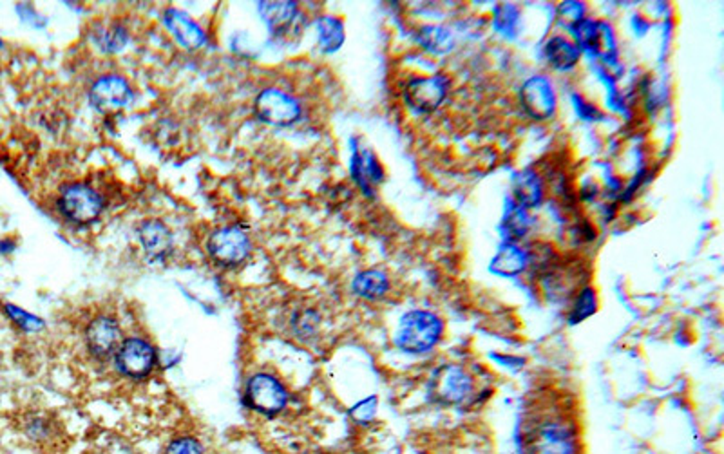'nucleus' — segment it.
Returning <instances> with one entry per match:
<instances>
[{
  "instance_id": "1",
  "label": "nucleus",
  "mask_w": 724,
  "mask_h": 454,
  "mask_svg": "<svg viewBox=\"0 0 724 454\" xmlns=\"http://www.w3.org/2000/svg\"><path fill=\"white\" fill-rule=\"evenodd\" d=\"M442 330L444 324L435 314L415 310L402 317L395 342L402 351L419 355L439 342Z\"/></svg>"
},
{
  "instance_id": "2",
  "label": "nucleus",
  "mask_w": 724,
  "mask_h": 454,
  "mask_svg": "<svg viewBox=\"0 0 724 454\" xmlns=\"http://www.w3.org/2000/svg\"><path fill=\"white\" fill-rule=\"evenodd\" d=\"M58 208L65 219L76 224H88L98 219L104 210V201L97 190L88 185L74 183L62 189Z\"/></svg>"
},
{
  "instance_id": "3",
  "label": "nucleus",
  "mask_w": 724,
  "mask_h": 454,
  "mask_svg": "<svg viewBox=\"0 0 724 454\" xmlns=\"http://www.w3.org/2000/svg\"><path fill=\"white\" fill-rule=\"evenodd\" d=\"M247 402L263 415H277L286 408L288 393L277 378L268 373H258L247 384Z\"/></svg>"
},
{
  "instance_id": "4",
  "label": "nucleus",
  "mask_w": 724,
  "mask_h": 454,
  "mask_svg": "<svg viewBox=\"0 0 724 454\" xmlns=\"http://www.w3.org/2000/svg\"><path fill=\"white\" fill-rule=\"evenodd\" d=\"M207 247L210 257L223 266L241 265L251 254L249 236L235 226H225V229L216 231Z\"/></svg>"
},
{
  "instance_id": "5",
  "label": "nucleus",
  "mask_w": 724,
  "mask_h": 454,
  "mask_svg": "<svg viewBox=\"0 0 724 454\" xmlns=\"http://www.w3.org/2000/svg\"><path fill=\"white\" fill-rule=\"evenodd\" d=\"M576 431L566 422L541 424L531 440V454H576Z\"/></svg>"
},
{
  "instance_id": "6",
  "label": "nucleus",
  "mask_w": 724,
  "mask_h": 454,
  "mask_svg": "<svg viewBox=\"0 0 724 454\" xmlns=\"http://www.w3.org/2000/svg\"><path fill=\"white\" fill-rule=\"evenodd\" d=\"M256 114L260 120L270 125H292L301 116L299 102L285 91L279 89H265L258 95L254 104Z\"/></svg>"
},
{
  "instance_id": "7",
  "label": "nucleus",
  "mask_w": 724,
  "mask_h": 454,
  "mask_svg": "<svg viewBox=\"0 0 724 454\" xmlns=\"http://www.w3.org/2000/svg\"><path fill=\"white\" fill-rule=\"evenodd\" d=\"M115 362L122 374L143 378L156 366V349L147 340L132 337L120 344L115 353Z\"/></svg>"
},
{
  "instance_id": "8",
  "label": "nucleus",
  "mask_w": 724,
  "mask_h": 454,
  "mask_svg": "<svg viewBox=\"0 0 724 454\" xmlns=\"http://www.w3.org/2000/svg\"><path fill=\"white\" fill-rule=\"evenodd\" d=\"M473 391L471 376L458 366L440 367L431 381V395L442 404H458Z\"/></svg>"
},
{
  "instance_id": "9",
  "label": "nucleus",
  "mask_w": 724,
  "mask_h": 454,
  "mask_svg": "<svg viewBox=\"0 0 724 454\" xmlns=\"http://www.w3.org/2000/svg\"><path fill=\"white\" fill-rule=\"evenodd\" d=\"M89 100L95 109L102 113H111L127 107L132 102L131 86L115 74L97 80L89 91Z\"/></svg>"
},
{
  "instance_id": "10",
  "label": "nucleus",
  "mask_w": 724,
  "mask_h": 454,
  "mask_svg": "<svg viewBox=\"0 0 724 454\" xmlns=\"http://www.w3.org/2000/svg\"><path fill=\"white\" fill-rule=\"evenodd\" d=\"M520 100L532 120H547L556 111V95L552 84L545 77L529 79L522 86Z\"/></svg>"
},
{
  "instance_id": "11",
  "label": "nucleus",
  "mask_w": 724,
  "mask_h": 454,
  "mask_svg": "<svg viewBox=\"0 0 724 454\" xmlns=\"http://www.w3.org/2000/svg\"><path fill=\"white\" fill-rule=\"evenodd\" d=\"M447 80L444 77H426L412 80L405 91L406 104L419 113L435 111L446 98Z\"/></svg>"
},
{
  "instance_id": "12",
  "label": "nucleus",
  "mask_w": 724,
  "mask_h": 454,
  "mask_svg": "<svg viewBox=\"0 0 724 454\" xmlns=\"http://www.w3.org/2000/svg\"><path fill=\"white\" fill-rule=\"evenodd\" d=\"M122 333H120V326L115 319L111 317H97L86 332V340L88 346L91 349L93 355L97 357H109L111 353H115L120 344H122Z\"/></svg>"
},
{
  "instance_id": "13",
  "label": "nucleus",
  "mask_w": 724,
  "mask_h": 454,
  "mask_svg": "<svg viewBox=\"0 0 724 454\" xmlns=\"http://www.w3.org/2000/svg\"><path fill=\"white\" fill-rule=\"evenodd\" d=\"M164 22H166L167 29L173 33V37L178 40V44L187 47L189 51L200 49L207 44L205 31L183 12H180L176 8L166 10Z\"/></svg>"
},
{
  "instance_id": "14",
  "label": "nucleus",
  "mask_w": 724,
  "mask_h": 454,
  "mask_svg": "<svg viewBox=\"0 0 724 454\" xmlns=\"http://www.w3.org/2000/svg\"><path fill=\"white\" fill-rule=\"evenodd\" d=\"M140 243H141L145 254L150 259L158 261V259H164L171 252L173 236L162 221L150 219L140 226Z\"/></svg>"
},
{
  "instance_id": "15",
  "label": "nucleus",
  "mask_w": 724,
  "mask_h": 454,
  "mask_svg": "<svg viewBox=\"0 0 724 454\" xmlns=\"http://www.w3.org/2000/svg\"><path fill=\"white\" fill-rule=\"evenodd\" d=\"M513 198L516 206L532 208L543 199V183L540 176L532 171H524L515 178L513 183Z\"/></svg>"
},
{
  "instance_id": "16",
  "label": "nucleus",
  "mask_w": 724,
  "mask_h": 454,
  "mask_svg": "<svg viewBox=\"0 0 724 454\" xmlns=\"http://www.w3.org/2000/svg\"><path fill=\"white\" fill-rule=\"evenodd\" d=\"M545 55L554 69L567 71L578 63L580 47L563 37H552L545 44Z\"/></svg>"
},
{
  "instance_id": "17",
  "label": "nucleus",
  "mask_w": 724,
  "mask_h": 454,
  "mask_svg": "<svg viewBox=\"0 0 724 454\" xmlns=\"http://www.w3.org/2000/svg\"><path fill=\"white\" fill-rule=\"evenodd\" d=\"M258 12L267 22V26L277 33L292 24L297 17V4L295 3H260Z\"/></svg>"
},
{
  "instance_id": "18",
  "label": "nucleus",
  "mask_w": 724,
  "mask_h": 454,
  "mask_svg": "<svg viewBox=\"0 0 724 454\" xmlns=\"http://www.w3.org/2000/svg\"><path fill=\"white\" fill-rule=\"evenodd\" d=\"M352 171H353V176H355V180L359 181V185L362 187V190L364 192H368V194H371V190H370V187L371 185H377V183H380L382 181V169H380V165H379V162H377V158L371 155V153H357L355 156H353V167H352Z\"/></svg>"
},
{
  "instance_id": "19",
  "label": "nucleus",
  "mask_w": 724,
  "mask_h": 454,
  "mask_svg": "<svg viewBox=\"0 0 724 454\" xmlns=\"http://www.w3.org/2000/svg\"><path fill=\"white\" fill-rule=\"evenodd\" d=\"M527 266V254L513 243H506L491 263V270L500 275H516Z\"/></svg>"
},
{
  "instance_id": "20",
  "label": "nucleus",
  "mask_w": 724,
  "mask_h": 454,
  "mask_svg": "<svg viewBox=\"0 0 724 454\" xmlns=\"http://www.w3.org/2000/svg\"><path fill=\"white\" fill-rule=\"evenodd\" d=\"M389 290V281L386 273L379 270H366L359 273L353 281V291L362 298H380Z\"/></svg>"
},
{
  "instance_id": "21",
  "label": "nucleus",
  "mask_w": 724,
  "mask_h": 454,
  "mask_svg": "<svg viewBox=\"0 0 724 454\" xmlns=\"http://www.w3.org/2000/svg\"><path fill=\"white\" fill-rule=\"evenodd\" d=\"M317 33L319 44L327 53L337 51L345 42V26L339 19L334 17H320L317 21Z\"/></svg>"
},
{
  "instance_id": "22",
  "label": "nucleus",
  "mask_w": 724,
  "mask_h": 454,
  "mask_svg": "<svg viewBox=\"0 0 724 454\" xmlns=\"http://www.w3.org/2000/svg\"><path fill=\"white\" fill-rule=\"evenodd\" d=\"M419 42L426 51L431 53H447L455 46V38L449 29L442 26H426L419 31Z\"/></svg>"
},
{
  "instance_id": "23",
  "label": "nucleus",
  "mask_w": 724,
  "mask_h": 454,
  "mask_svg": "<svg viewBox=\"0 0 724 454\" xmlns=\"http://www.w3.org/2000/svg\"><path fill=\"white\" fill-rule=\"evenodd\" d=\"M531 223H532V219L527 214V210L516 206L506 215V232L509 234V238L513 241H518L529 232Z\"/></svg>"
},
{
  "instance_id": "24",
  "label": "nucleus",
  "mask_w": 724,
  "mask_h": 454,
  "mask_svg": "<svg viewBox=\"0 0 724 454\" xmlns=\"http://www.w3.org/2000/svg\"><path fill=\"white\" fill-rule=\"evenodd\" d=\"M596 307H598L596 291L592 288H583L580 291L578 298H576L575 308H573V314H571V319H569L571 324H578V323L589 319L596 312Z\"/></svg>"
},
{
  "instance_id": "25",
  "label": "nucleus",
  "mask_w": 724,
  "mask_h": 454,
  "mask_svg": "<svg viewBox=\"0 0 724 454\" xmlns=\"http://www.w3.org/2000/svg\"><path fill=\"white\" fill-rule=\"evenodd\" d=\"M583 4L580 3H563L558 8V21L561 26L573 29L583 21Z\"/></svg>"
},
{
  "instance_id": "26",
  "label": "nucleus",
  "mask_w": 724,
  "mask_h": 454,
  "mask_svg": "<svg viewBox=\"0 0 724 454\" xmlns=\"http://www.w3.org/2000/svg\"><path fill=\"white\" fill-rule=\"evenodd\" d=\"M6 312H8V315H10L24 332H38V330L44 328V321H42V319H38V317L28 314V312H24V310L13 307V305H8V307H6Z\"/></svg>"
},
{
  "instance_id": "27",
  "label": "nucleus",
  "mask_w": 724,
  "mask_h": 454,
  "mask_svg": "<svg viewBox=\"0 0 724 454\" xmlns=\"http://www.w3.org/2000/svg\"><path fill=\"white\" fill-rule=\"evenodd\" d=\"M125 42H127V33L122 26L109 28L106 31V35H102V38H100V44H102L104 51H107V53L120 51L125 46Z\"/></svg>"
},
{
  "instance_id": "28",
  "label": "nucleus",
  "mask_w": 724,
  "mask_h": 454,
  "mask_svg": "<svg viewBox=\"0 0 724 454\" xmlns=\"http://www.w3.org/2000/svg\"><path fill=\"white\" fill-rule=\"evenodd\" d=\"M167 454H203V447L196 438H178L167 447Z\"/></svg>"
},
{
  "instance_id": "29",
  "label": "nucleus",
  "mask_w": 724,
  "mask_h": 454,
  "mask_svg": "<svg viewBox=\"0 0 724 454\" xmlns=\"http://www.w3.org/2000/svg\"><path fill=\"white\" fill-rule=\"evenodd\" d=\"M377 404H379V402H377V397H370V399L359 402V404L352 409V416H353L355 420H359V422H368V420H371V418L375 416Z\"/></svg>"
},
{
  "instance_id": "30",
  "label": "nucleus",
  "mask_w": 724,
  "mask_h": 454,
  "mask_svg": "<svg viewBox=\"0 0 724 454\" xmlns=\"http://www.w3.org/2000/svg\"><path fill=\"white\" fill-rule=\"evenodd\" d=\"M295 326H297V333L308 335V333H311V332L315 330V326H317V317H315L313 314L301 315V317H299V324H295Z\"/></svg>"
},
{
  "instance_id": "31",
  "label": "nucleus",
  "mask_w": 724,
  "mask_h": 454,
  "mask_svg": "<svg viewBox=\"0 0 724 454\" xmlns=\"http://www.w3.org/2000/svg\"><path fill=\"white\" fill-rule=\"evenodd\" d=\"M0 47H3V40H0Z\"/></svg>"
}]
</instances>
